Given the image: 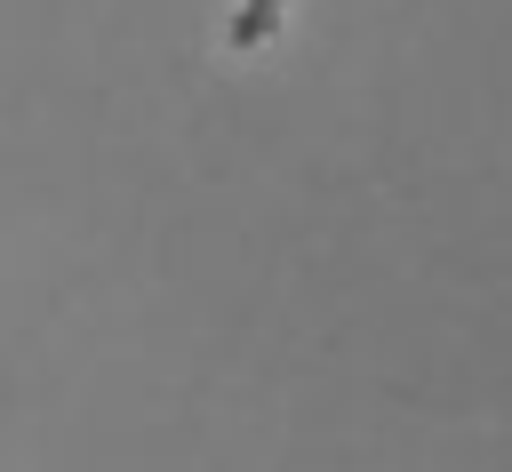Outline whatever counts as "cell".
Instances as JSON below:
<instances>
[{
    "instance_id": "cell-1",
    "label": "cell",
    "mask_w": 512,
    "mask_h": 472,
    "mask_svg": "<svg viewBox=\"0 0 512 472\" xmlns=\"http://www.w3.org/2000/svg\"><path fill=\"white\" fill-rule=\"evenodd\" d=\"M288 24V0H232V48H272Z\"/></svg>"
}]
</instances>
